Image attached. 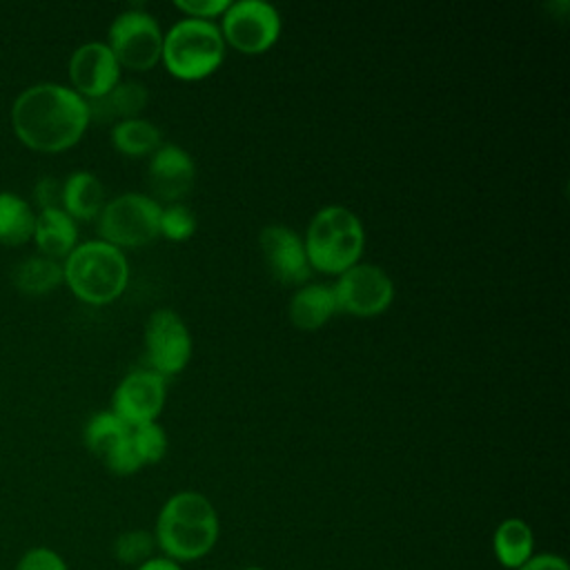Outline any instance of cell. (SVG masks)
Segmentation results:
<instances>
[{
    "label": "cell",
    "mask_w": 570,
    "mask_h": 570,
    "mask_svg": "<svg viewBox=\"0 0 570 570\" xmlns=\"http://www.w3.org/2000/svg\"><path fill=\"white\" fill-rule=\"evenodd\" d=\"M225 56V40L212 20L183 18L163 36V62L180 80L212 76Z\"/></svg>",
    "instance_id": "5"
},
{
    "label": "cell",
    "mask_w": 570,
    "mask_h": 570,
    "mask_svg": "<svg viewBox=\"0 0 570 570\" xmlns=\"http://www.w3.org/2000/svg\"><path fill=\"white\" fill-rule=\"evenodd\" d=\"M36 203L40 205V209H51V207H60V183H56L53 178H42L36 185Z\"/></svg>",
    "instance_id": "29"
},
{
    "label": "cell",
    "mask_w": 570,
    "mask_h": 570,
    "mask_svg": "<svg viewBox=\"0 0 570 570\" xmlns=\"http://www.w3.org/2000/svg\"><path fill=\"white\" fill-rule=\"evenodd\" d=\"M158 232L169 240H187L196 232V218L183 203H171L160 209Z\"/></svg>",
    "instance_id": "26"
},
{
    "label": "cell",
    "mask_w": 570,
    "mask_h": 570,
    "mask_svg": "<svg viewBox=\"0 0 570 570\" xmlns=\"http://www.w3.org/2000/svg\"><path fill=\"white\" fill-rule=\"evenodd\" d=\"M87 125V100L58 82L31 85L11 105L13 134L33 151H65L82 138Z\"/></svg>",
    "instance_id": "1"
},
{
    "label": "cell",
    "mask_w": 570,
    "mask_h": 570,
    "mask_svg": "<svg viewBox=\"0 0 570 570\" xmlns=\"http://www.w3.org/2000/svg\"><path fill=\"white\" fill-rule=\"evenodd\" d=\"M261 252L269 274L283 285H298L309 278V261L303 238L285 225H267L261 236Z\"/></svg>",
    "instance_id": "13"
},
{
    "label": "cell",
    "mask_w": 570,
    "mask_h": 570,
    "mask_svg": "<svg viewBox=\"0 0 570 570\" xmlns=\"http://www.w3.org/2000/svg\"><path fill=\"white\" fill-rule=\"evenodd\" d=\"M129 432L131 428L114 412H98L87 421L82 439L87 450L105 463L129 439Z\"/></svg>",
    "instance_id": "22"
},
{
    "label": "cell",
    "mask_w": 570,
    "mask_h": 570,
    "mask_svg": "<svg viewBox=\"0 0 570 570\" xmlns=\"http://www.w3.org/2000/svg\"><path fill=\"white\" fill-rule=\"evenodd\" d=\"M303 245L309 267L325 274H343L356 265L363 254V223L352 209L343 205H327L309 220Z\"/></svg>",
    "instance_id": "4"
},
{
    "label": "cell",
    "mask_w": 570,
    "mask_h": 570,
    "mask_svg": "<svg viewBox=\"0 0 570 570\" xmlns=\"http://www.w3.org/2000/svg\"><path fill=\"white\" fill-rule=\"evenodd\" d=\"M174 7L183 11L187 18L196 20H209L216 16H223L229 7V0H174Z\"/></svg>",
    "instance_id": "28"
},
{
    "label": "cell",
    "mask_w": 570,
    "mask_h": 570,
    "mask_svg": "<svg viewBox=\"0 0 570 570\" xmlns=\"http://www.w3.org/2000/svg\"><path fill=\"white\" fill-rule=\"evenodd\" d=\"M33 225L36 214L31 205L13 191H0V245H24L33 236Z\"/></svg>",
    "instance_id": "20"
},
{
    "label": "cell",
    "mask_w": 570,
    "mask_h": 570,
    "mask_svg": "<svg viewBox=\"0 0 570 570\" xmlns=\"http://www.w3.org/2000/svg\"><path fill=\"white\" fill-rule=\"evenodd\" d=\"M332 292L338 312L365 318L390 307L394 298V283L385 269L370 263H356L338 274Z\"/></svg>",
    "instance_id": "9"
},
{
    "label": "cell",
    "mask_w": 570,
    "mask_h": 570,
    "mask_svg": "<svg viewBox=\"0 0 570 570\" xmlns=\"http://www.w3.org/2000/svg\"><path fill=\"white\" fill-rule=\"evenodd\" d=\"M69 80L78 96L94 100L120 82V65L107 42H85L69 58Z\"/></svg>",
    "instance_id": "12"
},
{
    "label": "cell",
    "mask_w": 570,
    "mask_h": 570,
    "mask_svg": "<svg viewBox=\"0 0 570 570\" xmlns=\"http://www.w3.org/2000/svg\"><path fill=\"white\" fill-rule=\"evenodd\" d=\"M149 187L160 200L180 203L196 183V165L191 156L176 145H160L149 160Z\"/></svg>",
    "instance_id": "14"
},
{
    "label": "cell",
    "mask_w": 570,
    "mask_h": 570,
    "mask_svg": "<svg viewBox=\"0 0 570 570\" xmlns=\"http://www.w3.org/2000/svg\"><path fill=\"white\" fill-rule=\"evenodd\" d=\"M13 570H69V566L53 548L33 546L20 554Z\"/></svg>",
    "instance_id": "27"
},
{
    "label": "cell",
    "mask_w": 570,
    "mask_h": 570,
    "mask_svg": "<svg viewBox=\"0 0 570 570\" xmlns=\"http://www.w3.org/2000/svg\"><path fill=\"white\" fill-rule=\"evenodd\" d=\"M147 105V87L134 80L118 82L114 89H109L105 96L87 100L89 120L96 122H109L118 125L122 120L138 118L142 107Z\"/></svg>",
    "instance_id": "16"
},
{
    "label": "cell",
    "mask_w": 570,
    "mask_h": 570,
    "mask_svg": "<svg viewBox=\"0 0 570 570\" xmlns=\"http://www.w3.org/2000/svg\"><path fill=\"white\" fill-rule=\"evenodd\" d=\"M131 443H134V450H136L142 465L156 463L167 454V434L156 421L134 425L131 428Z\"/></svg>",
    "instance_id": "24"
},
{
    "label": "cell",
    "mask_w": 570,
    "mask_h": 570,
    "mask_svg": "<svg viewBox=\"0 0 570 570\" xmlns=\"http://www.w3.org/2000/svg\"><path fill=\"white\" fill-rule=\"evenodd\" d=\"M11 281L18 292L29 296H40L56 289L65 281L62 265L47 256H29L13 267Z\"/></svg>",
    "instance_id": "21"
},
{
    "label": "cell",
    "mask_w": 570,
    "mask_h": 570,
    "mask_svg": "<svg viewBox=\"0 0 570 570\" xmlns=\"http://www.w3.org/2000/svg\"><path fill=\"white\" fill-rule=\"evenodd\" d=\"M519 570H570V566L559 554L541 552V554H532Z\"/></svg>",
    "instance_id": "30"
},
{
    "label": "cell",
    "mask_w": 570,
    "mask_h": 570,
    "mask_svg": "<svg viewBox=\"0 0 570 570\" xmlns=\"http://www.w3.org/2000/svg\"><path fill=\"white\" fill-rule=\"evenodd\" d=\"M136 570H183L180 563L167 559V557H151L145 563H140Z\"/></svg>",
    "instance_id": "31"
},
{
    "label": "cell",
    "mask_w": 570,
    "mask_h": 570,
    "mask_svg": "<svg viewBox=\"0 0 570 570\" xmlns=\"http://www.w3.org/2000/svg\"><path fill=\"white\" fill-rule=\"evenodd\" d=\"M154 539L163 557L176 563L205 557L218 541V514L212 501L194 490L169 497L158 512Z\"/></svg>",
    "instance_id": "2"
},
{
    "label": "cell",
    "mask_w": 570,
    "mask_h": 570,
    "mask_svg": "<svg viewBox=\"0 0 570 570\" xmlns=\"http://www.w3.org/2000/svg\"><path fill=\"white\" fill-rule=\"evenodd\" d=\"M145 356L149 370L171 376L185 370L191 356V336L174 309H156L145 323Z\"/></svg>",
    "instance_id": "10"
},
{
    "label": "cell",
    "mask_w": 570,
    "mask_h": 570,
    "mask_svg": "<svg viewBox=\"0 0 570 570\" xmlns=\"http://www.w3.org/2000/svg\"><path fill=\"white\" fill-rule=\"evenodd\" d=\"M160 131L151 120L131 118L111 127V142L125 156L154 154L160 147Z\"/></svg>",
    "instance_id": "23"
},
{
    "label": "cell",
    "mask_w": 570,
    "mask_h": 570,
    "mask_svg": "<svg viewBox=\"0 0 570 570\" xmlns=\"http://www.w3.org/2000/svg\"><path fill=\"white\" fill-rule=\"evenodd\" d=\"M156 539L147 530H127L114 541V557L127 566H140L151 559Z\"/></svg>",
    "instance_id": "25"
},
{
    "label": "cell",
    "mask_w": 570,
    "mask_h": 570,
    "mask_svg": "<svg viewBox=\"0 0 570 570\" xmlns=\"http://www.w3.org/2000/svg\"><path fill=\"white\" fill-rule=\"evenodd\" d=\"M492 550L503 568L519 570L534 554L532 528L517 517L503 519L494 530Z\"/></svg>",
    "instance_id": "18"
},
{
    "label": "cell",
    "mask_w": 570,
    "mask_h": 570,
    "mask_svg": "<svg viewBox=\"0 0 570 570\" xmlns=\"http://www.w3.org/2000/svg\"><path fill=\"white\" fill-rule=\"evenodd\" d=\"M105 207V187L91 171H73L60 185V209H65L73 220L98 218Z\"/></svg>",
    "instance_id": "17"
},
{
    "label": "cell",
    "mask_w": 570,
    "mask_h": 570,
    "mask_svg": "<svg viewBox=\"0 0 570 570\" xmlns=\"http://www.w3.org/2000/svg\"><path fill=\"white\" fill-rule=\"evenodd\" d=\"M33 243L40 249V256L47 258H67L78 245L76 220L60 207L40 209L33 225Z\"/></svg>",
    "instance_id": "15"
},
{
    "label": "cell",
    "mask_w": 570,
    "mask_h": 570,
    "mask_svg": "<svg viewBox=\"0 0 570 570\" xmlns=\"http://www.w3.org/2000/svg\"><path fill=\"white\" fill-rule=\"evenodd\" d=\"M243 570H265V568H256V566H252V568H243Z\"/></svg>",
    "instance_id": "32"
},
{
    "label": "cell",
    "mask_w": 570,
    "mask_h": 570,
    "mask_svg": "<svg viewBox=\"0 0 570 570\" xmlns=\"http://www.w3.org/2000/svg\"><path fill=\"white\" fill-rule=\"evenodd\" d=\"M167 399V379L154 370L129 372L111 396V412L129 428L156 421Z\"/></svg>",
    "instance_id": "11"
},
{
    "label": "cell",
    "mask_w": 570,
    "mask_h": 570,
    "mask_svg": "<svg viewBox=\"0 0 570 570\" xmlns=\"http://www.w3.org/2000/svg\"><path fill=\"white\" fill-rule=\"evenodd\" d=\"M163 36L165 33L151 13L131 9L114 18L107 33V47L120 67L147 71L163 56Z\"/></svg>",
    "instance_id": "7"
},
{
    "label": "cell",
    "mask_w": 570,
    "mask_h": 570,
    "mask_svg": "<svg viewBox=\"0 0 570 570\" xmlns=\"http://www.w3.org/2000/svg\"><path fill=\"white\" fill-rule=\"evenodd\" d=\"M218 29L223 40L236 51L263 53L281 33V16L265 0H236L225 9Z\"/></svg>",
    "instance_id": "8"
},
{
    "label": "cell",
    "mask_w": 570,
    "mask_h": 570,
    "mask_svg": "<svg viewBox=\"0 0 570 570\" xmlns=\"http://www.w3.org/2000/svg\"><path fill=\"white\" fill-rule=\"evenodd\" d=\"M336 312L334 292L327 285H303L289 301V321L298 330H318Z\"/></svg>",
    "instance_id": "19"
},
{
    "label": "cell",
    "mask_w": 570,
    "mask_h": 570,
    "mask_svg": "<svg viewBox=\"0 0 570 570\" xmlns=\"http://www.w3.org/2000/svg\"><path fill=\"white\" fill-rule=\"evenodd\" d=\"M62 278L80 301L105 305L127 287L129 263L122 249L96 238L71 249L62 263Z\"/></svg>",
    "instance_id": "3"
},
{
    "label": "cell",
    "mask_w": 570,
    "mask_h": 570,
    "mask_svg": "<svg viewBox=\"0 0 570 570\" xmlns=\"http://www.w3.org/2000/svg\"><path fill=\"white\" fill-rule=\"evenodd\" d=\"M160 209L156 198L136 191L111 198L98 214L100 240L118 249L151 243L160 234Z\"/></svg>",
    "instance_id": "6"
}]
</instances>
